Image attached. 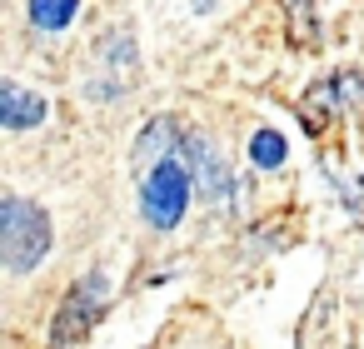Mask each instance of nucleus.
Returning a JSON list of instances; mask_svg holds the SVG:
<instances>
[{
    "mask_svg": "<svg viewBox=\"0 0 364 349\" xmlns=\"http://www.w3.org/2000/svg\"><path fill=\"white\" fill-rule=\"evenodd\" d=\"M50 254V215L31 200H0V259L11 274H31Z\"/></svg>",
    "mask_w": 364,
    "mask_h": 349,
    "instance_id": "f257e3e1",
    "label": "nucleus"
},
{
    "mask_svg": "<svg viewBox=\"0 0 364 349\" xmlns=\"http://www.w3.org/2000/svg\"><path fill=\"white\" fill-rule=\"evenodd\" d=\"M190 190H195V175L185 165V155H170L160 165H150L140 175V215L150 230H175L190 210Z\"/></svg>",
    "mask_w": 364,
    "mask_h": 349,
    "instance_id": "f03ea898",
    "label": "nucleus"
},
{
    "mask_svg": "<svg viewBox=\"0 0 364 349\" xmlns=\"http://www.w3.org/2000/svg\"><path fill=\"white\" fill-rule=\"evenodd\" d=\"M105 304H110V279H105V269H95V274H85L80 284H70V294H65L60 309H55L50 349H75V344L95 329V319L105 314Z\"/></svg>",
    "mask_w": 364,
    "mask_h": 349,
    "instance_id": "7ed1b4c3",
    "label": "nucleus"
},
{
    "mask_svg": "<svg viewBox=\"0 0 364 349\" xmlns=\"http://www.w3.org/2000/svg\"><path fill=\"white\" fill-rule=\"evenodd\" d=\"M180 155H185V165H190V175H195L200 195H210V200H220V205H230V200H235V175H230V165L210 150V140H200V135H190V130H185Z\"/></svg>",
    "mask_w": 364,
    "mask_h": 349,
    "instance_id": "20e7f679",
    "label": "nucleus"
},
{
    "mask_svg": "<svg viewBox=\"0 0 364 349\" xmlns=\"http://www.w3.org/2000/svg\"><path fill=\"white\" fill-rule=\"evenodd\" d=\"M180 140H185L180 120H170V115L150 120V125H145V135H140V140H135V150H130V160H135V175H145L150 165H160V160L180 155Z\"/></svg>",
    "mask_w": 364,
    "mask_h": 349,
    "instance_id": "39448f33",
    "label": "nucleus"
},
{
    "mask_svg": "<svg viewBox=\"0 0 364 349\" xmlns=\"http://www.w3.org/2000/svg\"><path fill=\"white\" fill-rule=\"evenodd\" d=\"M46 120V100L26 90L21 80H0V125L6 130H36Z\"/></svg>",
    "mask_w": 364,
    "mask_h": 349,
    "instance_id": "423d86ee",
    "label": "nucleus"
},
{
    "mask_svg": "<svg viewBox=\"0 0 364 349\" xmlns=\"http://www.w3.org/2000/svg\"><path fill=\"white\" fill-rule=\"evenodd\" d=\"M80 11V0H31V26L36 31H65Z\"/></svg>",
    "mask_w": 364,
    "mask_h": 349,
    "instance_id": "0eeeda50",
    "label": "nucleus"
},
{
    "mask_svg": "<svg viewBox=\"0 0 364 349\" xmlns=\"http://www.w3.org/2000/svg\"><path fill=\"white\" fill-rule=\"evenodd\" d=\"M250 160L259 170H279L284 165V135L279 130H255L250 135Z\"/></svg>",
    "mask_w": 364,
    "mask_h": 349,
    "instance_id": "6e6552de",
    "label": "nucleus"
},
{
    "mask_svg": "<svg viewBox=\"0 0 364 349\" xmlns=\"http://www.w3.org/2000/svg\"><path fill=\"white\" fill-rule=\"evenodd\" d=\"M289 41L299 50L319 45V26H309V0H289Z\"/></svg>",
    "mask_w": 364,
    "mask_h": 349,
    "instance_id": "1a4fd4ad",
    "label": "nucleus"
}]
</instances>
